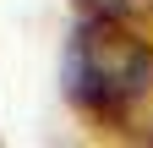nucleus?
I'll return each instance as SVG.
<instances>
[{"instance_id": "nucleus-2", "label": "nucleus", "mask_w": 153, "mask_h": 148, "mask_svg": "<svg viewBox=\"0 0 153 148\" xmlns=\"http://www.w3.org/2000/svg\"><path fill=\"white\" fill-rule=\"evenodd\" d=\"M88 16H120V22H142L153 16V0H82Z\"/></svg>"}, {"instance_id": "nucleus-1", "label": "nucleus", "mask_w": 153, "mask_h": 148, "mask_svg": "<svg viewBox=\"0 0 153 148\" xmlns=\"http://www.w3.org/2000/svg\"><path fill=\"white\" fill-rule=\"evenodd\" d=\"M66 99L82 115L126 121L153 88V44L120 16H88L66 44Z\"/></svg>"}]
</instances>
